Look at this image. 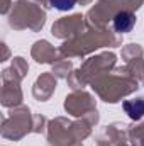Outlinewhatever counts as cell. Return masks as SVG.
I'll return each mask as SVG.
<instances>
[{
  "label": "cell",
  "instance_id": "cell-1",
  "mask_svg": "<svg viewBox=\"0 0 144 146\" xmlns=\"http://www.w3.org/2000/svg\"><path fill=\"white\" fill-rule=\"evenodd\" d=\"M136 26V15L132 12H119L114 17V29L117 33H131Z\"/></svg>",
  "mask_w": 144,
  "mask_h": 146
},
{
  "label": "cell",
  "instance_id": "cell-2",
  "mask_svg": "<svg viewBox=\"0 0 144 146\" xmlns=\"http://www.w3.org/2000/svg\"><path fill=\"white\" fill-rule=\"evenodd\" d=\"M124 109L129 114L131 119H139L144 114V102L143 100H132V102H126Z\"/></svg>",
  "mask_w": 144,
  "mask_h": 146
},
{
  "label": "cell",
  "instance_id": "cell-3",
  "mask_svg": "<svg viewBox=\"0 0 144 146\" xmlns=\"http://www.w3.org/2000/svg\"><path fill=\"white\" fill-rule=\"evenodd\" d=\"M49 3L58 10H70L75 7L76 0H49Z\"/></svg>",
  "mask_w": 144,
  "mask_h": 146
}]
</instances>
